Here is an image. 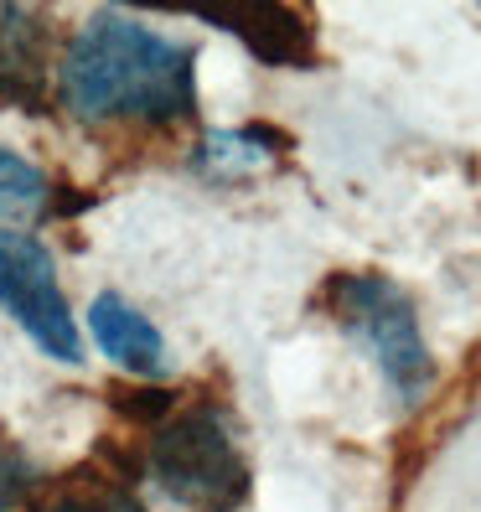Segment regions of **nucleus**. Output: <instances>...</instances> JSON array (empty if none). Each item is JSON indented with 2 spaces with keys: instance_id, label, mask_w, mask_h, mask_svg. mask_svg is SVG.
I'll use <instances>...</instances> for the list:
<instances>
[{
  "instance_id": "nucleus-1",
  "label": "nucleus",
  "mask_w": 481,
  "mask_h": 512,
  "mask_svg": "<svg viewBox=\"0 0 481 512\" xmlns=\"http://www.w3.org/2000/svg\"><path fill=\"white\" fill-rule=\"evenodd\" d=\"M52 88L78 125H176L197 119V47L104 6L68 37Z\"/></svg>"
},
{
  "instance_id": "nucleus-2",
  "label": "nucleus",
  "mask_w": 481,
  "mask_h": 512,
  "mask_svg": "<svg viewBox=\"0 0 481 512\" xmlns=\"http://www.w3.org/2000/svg\"><path fill=\"white\" fill-rule=\"evenodd\" d=\"M140 471L176 512H238L254 492L238 425L228 404L213 399L176 404L140 450Z\"/></svg>"
},
{
  "instance_id": "nucleus-3",
  "label": "nucleus",
  "mask_w": 481,
  "mask_h": 512,
  "mask_svg": "<svg viewBox=\"0 0 481 512\" xmlns=\"http://www.w3.org/2000/svg\"><path fill=\"white\" fill-rule=\"evenodd\" d=\"M321 311L373 357V368L399 394V404L425 399V388L435 383V357L399 280L378 275V269H347V275L321 280Z\"/></svg>"
},
{
  "instance_id": "nucleus-4",
  "label": "nucleus",
  "mask_w": 481,
  "mask_h": 512,
  "mask_svg": "<svg viewBox=\"0 0 481 512\" xmlns=\"http://www.w3.org/2000/svg\"><path fill=\"white\" fill-rule=\"evenodd\" d=\"M0 306H6L21 331L32 337L47 357L78 368L83 363V337L63 285H57V264L52 249L37 233L21 228H0Z\"/></svg>"
},
{
  "instance_id": "nucleus-5",
  "label": "nucleus",
  "mask_w": 481,
  "mask_h": 512,
  "mask_svg": "<svg viewBox=\"0 0 481 512\" xmlns=\"http://www.w3.org/2000/svg\"><path fill=\"white\" fill-rule=\"evenodd\" d=\"M202 26L238 37L264 68H316L321 63V26L311 6L285 0H254L238 11H202Z\"/></svg>"
},
{
  "instance_id": "nucleus-6",
  "label": "nucleus",
  "mask_w": 481,
  "mask_h": 512,
  "mask_svg": "<svg viewBox=\"0 0 481 512\" xmlns=\"http://www.w3.org/2000/svg\"><path fill=\"white\" fill-rule=\"evenodd\" d=\"M88 331H94L99 352L119 373H130L140 383H161L171 373V347L161 337V326L140 316L125 295H99L88 306Z\"/></svg>"
},
{
  "instance_id": "nucleus-7",
  "label": "nucleus",
  "mask_w": 481,
  "mask_h": 512,
  "mask_svg": "<svg viewBox=\"0 0 481 512\" xmlns=\"http://www.w3.org/2000/svg\"><path fill=\"white\" fill-rule=\"evenodd\" d=\"M47 26L52 16L37 6H0V104H47Z\"/></svg>"
},
{
  "instance_id": "nucleus-8",
  "label": "nucleus",
  "mask_w": 481,
  "mask_h": 512,
  "mask_svg": "<svg viewBox=\"0 0 481 512\" xmlns=\"http://www.w3.org/2000/svg\"><path fill=\"white\" fill-rule=\"evenodd\" d=\"M290 150V135L275 125H244V130H207L192 150V171L202 182H254L259 171H269Z\"/></svg>"
},
{
  "instance_id": "nucleus-9",
  "label": "nucleus",
  "mask_w": 481,
  "mask_h": 512,
  "mask_svg": "<svg viewBox=\"0 0 481 512\" xmlns=\"http://www.w3.org/2000/svg\"><path fill=\"white\" fill-rule=\"evenodd\" d=\"M135 476H140V466L114 461V450L99 445L94 461L63 476V487H52L37 512H145V502L130 492Z\"/></svg>"
},
{
  "instance_id": "nucleus-10",
  "label": "nucleus",
  "mask_w": 481,
  "mask_h": 512,
  "mask_svg": "<svg viewBox=\"0 0 481 512\" xmlns=\"http://www.w3.org/2000/svg\"><path fill=\"white\" fill-rule=\"evenodd\" d=\"M47 213H52V182H47V171L0 145V228L32 223V218H47Z\"/></svg>"
},
{
  "instance_id": "nucleus-11",
  "label": "nucleus",
  "mask_w": 481,
  "mask_h": 512,
  "mask_svg": "<svg viewBox=\"0 0 481 512\" xmlns=\"http://www.w3.org/2000/svg\"><path fill=\"white\" fill-rule=\"evenodd\" d=\"M42 487V471L32 466V456L16 445H0V512H16L37 497Z\"/></svg>"
},
{
  "instance_id": "nucleus-12",
  "label": "nucleus",
  "mask_w": 481,
  "mask_h": 512,
  "mask_svg": "<svg viewBox=\"0 0 481 512\" xmlns=\"http://www.w3.org/2000/svg\"><path fill=\"white\" fill-rule=\"evenodd\" d=\"M109 404L125 414V419H150V425H161V419L182 404V399H176L171 388H161V383H145V388L119 383V388H109Z\"/></svg>"
}]
</instances>
